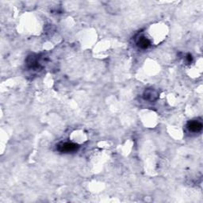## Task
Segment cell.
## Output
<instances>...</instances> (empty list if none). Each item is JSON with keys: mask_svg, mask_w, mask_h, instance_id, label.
I'll return each mask as SVG.
<instances>
[{"mask_svg": "<svg viewBox=\"0 0 203 203\" xmlns=\"http://www.w3.org/2000/svg\"><path fill=\"white\" fill-rule=\"evenodd\" d=\"M78 148H79V146L77 144L71 142L63 143L58 146V149L61 152H72L76 151Z\"/></svg>", "mask_w": 203, "mask_h": 203, "instance_id": "cell-1", "label": "cell"}, {"mask_svg": "<svg viewBox=\"0 0 203 203\" xmlns=\"http://www.w3.org/2000/svg\"><path fill=\"white\" fill-rule=\"evenodd\" d=\"M187 127L191 132H199L202 129V124L198 121H192L188 123Z\"/></svg>", "mask_w": 203, "mask_h": 203, "instance_id": "cell-2", "label": "cell"}, {"mask_svg": "<svg viewBox=\"0 0 203 203\" xmlns=\"http://www.w3.org/2000/svg\"><path fill=\"white\" fill-rule=\"evenodd\" d=\"M137 45L142 49H148L150 45V40L148 38L144 37H140L139 40H137Z\"/></svg>", "mask_w": 203, "mask_h": 203, "instance_id": "cell-3", "label": "cell"}, {"mask_svg": "<svg viewBox=\"0 0 203 203\" xmlns=\"http://www.w3.org/2000/svg\"><path fill=\"white\" fill-rule=\"evenodd\" d=\"M144 99L149 101H153L157 99V94L153 90H148L144 93Z\"/></svg>", "mask_w": 203, "mask_h": 203, "instance_id": "cell-4", "label": "cell"}, {"mask_svg": "<svg viewBox=\"0 0 203 203\" xmlns=\"http://www.w3.org/2000/svg\"><path fill=\"white\" fill-rule=\"evenodd\" d=\"M187 61H188V62H191V61H192L191 55H188L187 56Z\"/></svg>", "mask_w": 203, "mask_h": 203, "instance_id": "cell-5", "label": "cell"}]
</instances>
